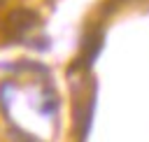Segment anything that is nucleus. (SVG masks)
I'll list each match as a JSON object with an SVG mask.
<instances>
[{
  "label": "nucleus",
  "instance_id": "1",
  "mask_svg": "<svg viewBox=\"0 0 149 142\" xmlns=\"http://www.w3.org/2000/svg\"><path fill=\"white\" fill-rule=\"evenodd\" d=\"M37 21H40L37 12H33V9H28V7H21V9H14V12L7 16V28H9L14 35L21 37V35H26L30 28H35Z\"/></svg>",
  "mask_w": 149,
  "mask_h": 142
},
{
  "label": "nucleus",
  "instance_id": "2",
  "mask_svg": "<svg viewBox=\"0 0 149 142\" xmlns=\"http://www.w3.org/2000/svg\"><path fill=\"white\" fill-rule=\"evenodd\" d=\"M100 49H102V33H100V30H91V33L84 37L81 56H79V61L74 63V68H91L93 61L98 58Z\"/></svg>",
  "mask_w": 149,
  "mask_h": 142
},
{
  "label": "nucleus",
  "instance_id": "3",
  "mask_svg": "<svg viewBox=\"0 0 149 142\" xmlns=\"http://www.w3.org/2000/svg\"><path fill=\"white\" fill-rule=\"evenodd\" d=\"M93 109H95V98H91L88 100V105H86V109L81 112V116H79V140L81 142H86V137H88V130H91V123H93Z\"/></svg>",
  "mask_w": 149,
  "mask_h": 142
},
{
  "label": "nucleus",
  "instance_id": "4",
  "mask_svg": "<svg viewBox=\"0 0 149 142\" xmlns=\"http://www.w3.org/2000/svg\"><path fill=\"white\" fill-rule=\"evenodd\" d=\"M12 135H14V142H42V140H37L35 135H28V133H23V130H12Z\"/></svg>",
  "mask_w": 149,
  "mask_h": 142
}]
</instances>
